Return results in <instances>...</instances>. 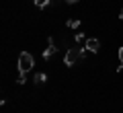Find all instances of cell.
<instances>
[{"mask_svg":"<svg viewBox=\"0 0 123 113\" xmlns=\"http://www.w3.org/2000/svg\"><path fill=\"white\" fill-rule=\"evenodd\" d=\"M55 53H57V47L53 43V37H49L47 39V49H43V60H51Z\"/></svg>","mask_w":123,"mask_h":113,"instance_id":"3957f363","label":"cell"},{"mask_svg":"<svg viewBox=\"0 0 123 113\" xmlns=\"http://www.w3.org/2000/svg\"><path fill=\"white\" fill-rule=\"evenodd\" d=\"M84 45H86L88 52L97 53V52H98V47H101V41H98L97 37H90V39H86V43H84Z\"/></svg>","mask_w":123,"mask_h":113,"instance_id":"277c9868","label":"cell"},{"mask_svg":"<svg viewBox=\"0 0 123 113\" xmlns=\"http://www.w3.org/2000/svg\"><path fill=\"white\" fill-rule=\"evenodd\" d=\"M68 27H70V29H78L80 27V19H70V21H68Z\"/></svg>","mask_w":123,"mask_h":113,"instance_id":"52a82bcc","label":"cell"},{"mask_svg":"<svg viewBox=\"0 0 123 113\" xmlns=\"http://www.w3.org/2000/svg\"><path fill=\"white\" fill-rule=\"evenodd\" d=\"M45 82H47V74H45V72H37L35 74V84L41 86V84H45Z\"/></svg>","mask_w":123,"mask_h":113,"instance_id":"5b68a950","label":"cell"},{"mask_svg":"<svg viewBox=\"0 0 123 113\" xmlns=\"http://www.w3.org/2000/svg\"><path fill=\"white\" fill-rule=\"evenodd\" d=\"M74 41H76V45L86 43V37H84V33H76V35H74Z\"/></svg>","mask_w":123,"mask_h":113,"instance_id":"8992f818","label":"cell"},{"mask_svg":"<svg viewBox=\"0 0 123 113\" xmlns=\"http://www.w3.org/2000/svg\"><path fill=\"white\" fill-rule=\"evenodd\" d=\"M119 19H123V8H121V10H119Z\"/></svg>","mask_w":123,"mask_h":113,"instance_id":"7c38bea8","label":"cell"},{"mask_svg":"<svg viewBox=\"0 0 123 113\" xmlns=\"http://www.w3.org/2000/svg\"><path fill=\"white\" fill-rule=\"evenodd\" d=\"M25 82H27V74L18 72V78H17V84H25Z\"/></svg>","mask_w":123,"mask_h":113,"instance_id":"30bf717a","label":"cell"},{"mask_svg":"<svg viewBox=\"0 0 123 113\" xmlns=\"http://www.w3.org/2000/svg\"><path fill=\"white\" fill-rule=\"evenodd\" d=\"M68 4H76V2H80V0H66Z\"/></svg>","mask_w":123,"mask_h":113,"instance_id":"8fae6325","label":"cell"},{"mask_svg":"<svg viewBox=\"0 0 123 113\" xmlns=\"http://www.w3.org/2000/svg\"><path fill=\"white\" fill-rule=\"evenodd\" d=\"M82 47H80V45H76V47H70L66 52V56H64V66H74L76 62L78 60H82Z\"/></svg>","mask_w":123,"mask_h":113,"instance_id":"7a4b0ae2","label":"cell"},{"mask_svg":"<svg viewBox=\"0 0 123 113\" xmlns=\"http://www.w3.org/2000/svg\"><path fill=\"white\" fill-rule=\"evenodd\" d=\"M117 70H119V72L123 70V45L119 47V66H117Z\"/></svg>","mask_w":123,"mask_h":113,"instance_id":"ba28073f","label":"cell"},{"mask_svg":"<svg viewBox=\"0 0 123 113\" xmlns=\"http://www.w3.org/2000/svg\"><path fill=\"white\" fill-rule=\"evenodd\" d=\"M35 2V6H39V8H45V6L49 4V0H33Z\"/></svg>","mask_w":123,"mask_h":113,"instance_id":"9c48e42d","label":"cell"},{"mask_svg":"<svg viewBox=\"0 0 123 113\" xmlns=\"http://www.w3.org/2000/svg\"><path fill=\"white\" fill-rule=\"evenodd\" d=\"M33 66H35V60H33V56H31L29 52H21L18 53V72L27 74L29 70H33Z\"/></svg>","mask_w":123,"mask_h":113,"instance_id":"6da1fadb","label":"cell"}]
</instances>
